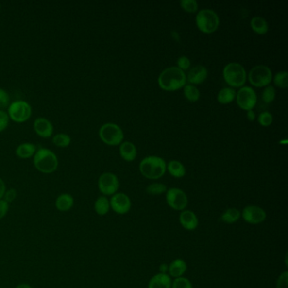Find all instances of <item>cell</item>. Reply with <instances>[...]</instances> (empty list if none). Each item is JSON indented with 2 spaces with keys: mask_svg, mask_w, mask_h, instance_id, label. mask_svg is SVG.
Listing matches in <instances>:
<instances>
[{
  "mask_svg": "<svg viewBox=\"0 0 288 288\" xmlns=\"http://www.w3.org/2000/svg\"><path fill=\"white\" fill-rule=\"evenodd\" d=\"M186 75L185 71L178 67H169L163 70L158 77L160 88L167 91H178L180 88L185 87L186 85Z\"/></svg>",
  "mask_w": 288,
  "mask_h": 288,
  "instance_id": "1",
  "label": "cell"
},
{
  "mask_svg": "<svg viewBox=\"0 0 288 288\" xmlns=\"http://www.w3.org/2000/svg\"><path fill=\"white\" fill-rule=\"evenodd\" d=\"M139 172L148 179H159L165 174L167 164L164 159L156 155H150L139 163Z\"/></svg>",
  "mask_w": 288,
  "mask_h": 288,
  "instance_id": "2",
  "label": "cell"
},
{
  "mask_svg": "<svg viewBox=\"0 0 288 288\" xmlns=\"http://www.w3.org/2000/svg\"><path fill=\"white\" fill-rule=\"evenodd\" d=\"M33 163L39 172L52 173L58 169V160L57 155L52 151L47 148H40L35 153Z\"/></svg>",
  "mask_w": 288,
  "mask_h": 288,
  "instance_id": "3",
  "label": "cell"
},
{
  "mask_svg": "<svg viewBox=\"0 0 288 288\" xmlns=\"http://www.w3.org/2000/svg\"><path fill=\"white\" fill-rule=\"evenodd\" d=\"M223 78L231 87H243L246 82V70L238 63H229L224 67Z\"/></svg>",
  "mask_w": 288,
  "mask_h": 288,
  "instance_id": "4",
  "label": "cell"
},
{
  "mask_svg": "<svg viewBox=\"0 0 288 288\" xmlns=\"http://www.w3.org/2000/svg\"><path fill=\"white\" fill-rule=\"evenodd\" d=\"M195 20L198 29L206 34L215 33L220 25L218 15L214 10L208 9L200 10L196 15Z\"/></svg>",
  "mask_w": 288,
  "mask_h": 288,
  "instance_id": "5",
  "label": "cell"
},
{
  "mask_svg": "<svg viewBox=\"0 0 288 288\" xmlns=\"http://www.w3.org/2000/svg\"><path fill=\"white\" fill-rule=\"evenodd\" d=\"M99 136L102 142L108 146H118L123 141V132L116 123H107L101 127Z\"/></svg>",
  "mask_w": 288,
  "mask_h": 288,
  "instance_id": "6",
  "label": "cell"
},
{
  "mask_svg": "<svg viewBox=\"0 0 288 288\" xmlns=\"http://www.w3.org/2000/svg\"><path fill=\"white\" fill-rule=\"evenodd\" d=\"M272 79L271 70L266 65H256L249 73L250 84L255 87H266L269 85Z\"/></svg>",
  "mask_w": 288,
  "mask_h": 288,
  "instance_id": "7",
  "label": "cell"
},
{
  "mask_svg": "<svg viewBox=\"0 0 288 288\" xmlns=\"http://www.w3.org/2000/svg\"><path fill=\"white\" fill-rule=\"evenodd\" d=\"M8 115L17 123H24L32 116V107L25 101H16L9 106Z\"/></svg>",
  "mask_w": 288,
  "mask_h": 288,
  "instance_id": "8",
  "label": "cell"
},
{
  "mask_svg": "<svg viewBox=\"0 0 288 288\" xmlns=\"http://www.w3.org/2000/svg\"><path fill=\"white\" fill-rule=\"evenodd\" d=\"M166 193V201L172 210L183 211L188 206V196L184 190L178 188H171Z\"/></svg>",
  "mask_w": 288,
  "mask_h": 288,
  "instance_id": "9",
  "label": "cell"
},
{
  "mask_svg": "<svg viewBox=\"0 0 288 288\" xmlns=\"http://www.w3.org/2000/svg\"><path fill=\"white\" fill-rule=\"evenodd\" d=\"M237 103L243 110H253L257 103V95L253 88L243 86L237 92Z\"/></svg>",
  "mask_w": 288,
  "mask_h": 288,
  "instance_id": "10",
  "label": "cell"
},
{
  "mask_svg": "<svg viewBox=\"0 0 288 288\" xmlns=\"http://www.w3.org/2000/svg\"><path fill=\"white\" fill-rule=\"evenodd\" d=\"M98 188L104 195H114L119 188V178L112 172H104L98 179Z\"/></svg>",
  "mask_w": 288,
  "mask_h": 288,
  "instance_id": "11",
  "label": "cell"
},
{
  "mask_svg": "<svg viewBox=\"0 0 288 288\" xmlns=\"http://www.w3.org/2000/svg\"><path fill=\"white\" fill-rule=\"evenodd\" d=\"M241 217L247 223L258 225L266 220L267 215L263 208L251 204L243 208V211L241 212Z\"/></svg>",
  "mask_w": 288,
  "mask_h": 288,
  "instance_id": "12",
  "label": "cell"
},
{
  "mask_svg": "<svg viewBox=\"0 0 288 288\" xmlns=\"http://www.w3.org/2000/svg\"><path fill=\"white\" fill-rule=\"evenodd\" d=\"M110 208L115 213L125 215L130 211L132 203L130 197L123 193H116L111 198Z\"/></svg>",
  "mask_w": 288,
  "mask_h": 288,
  "instance_id": "13",
  "label": "cell"
},
{
  "mask_svg": "<svg viewBox=\"0 0 288 288\" xmlns=\"http://www.w3.org/2000/svg\"><path fill=\"white\" fill-rule=\"evenodd\" d=\"M179 222L185 230L194 231L199 226V219L196 214L190 210L181 211L179 215Z\"/></svg>",
  "mask_w": 288,
  "mask_h": 288,
  "instance_id": "14",
  "label": "cell"
},
{
  "mask_svg": "<svg viewBox=\"0 0 288 288\" xmlns=\"http://www.w3.org/2000/svg\"><path fill=\"white\" fill-rule=\"evenodd\" d=\"M208 77L207 68L203 65H196L194 68H192L188 73V81L190 85L202 84Z\"/></svg>",
  "mask_w": 288,
  "mask_h": 288,
  "instance_id": "15",
  "label": "cell"
},
{
  "mask_svg": "<svg viewBox=\"0 0 288 288\" xmlns=\"http://www.w3.org/2000/svg\"><path fill=\"white\" fill-rule=\"evenodd\" d=\"M34 130L40 137L49 138L53 133L52 123L45 118H38L35 120Z\"/></svg>",
  "mask_w": 288,
  "mask_h": 288,
  "instance_id": "16",
  "label": "cell"
},
{
  "mask_svg": "<svg viewBox=\"0 0 288 288\" xmlns=\"http://www.w3.org/2000/svg\"><path fill=\"white\" fill-rule=\"evenodd\" d=\"M172 283V278L169 275L158 273L150 279L148 288H171Z\"/></svg>",
  "mask_w": 288,
  "mask_h": 288,
  "instance_id": "17",
  "label": "cell"
},
{
  "mask_svg": "<svg viewBox=\"0 0 288 288\" xmlns=\"http://www.w3.org/2000/svg\"><path fill=\"white\" fill-rule=\"evenodd\" d=\"M188 266L184 259H176L169 265V273L170 277L178 278L184 276L185 272L187 271Z\"/></svg>",
  "mask_w": 288,
  "mask_h": 288,
  "instance_id": "18",
  "label": "cell"
},
{
  "mask_svg": "<svg viewBox=\"0 0 288 288\" xmlns=\"http://www.w3.org/2000/svg\"><path fill=\"white\" fill-rule=\"evenodd\" d=\"M119 153L123 160L127 162H132L136 158L137 150L133 143L125 141L120 144Z\"/></svg>",
  "mask_w": 288,
  "mask_h": 288,
  "instance_id": "19",
  "label": "cell"
},
{
  "mask_svg": "<svg viewBox=\"0 0 288 288\" xmlns=\"http://www.w3.org/2000/svg\"><path fill=\"white\" fill-rule=\"evenodd\" d=\"M36 146L32 143H23L17 148L16 153L19 158L27 159L35 155Z\"/></svg>",
  "mask_w": 288,
  "mask_h": 288,
  "instance_id": "20",
  "label": "cell"
},
{
  "mask_svg": "<svg viewBox=\"0 0 288 288\" xmlns=\"http://www.w3.org/2000/svg\"><path fill=\"white\" fill-rule=\"evenodd\" d=\"M241 218V211L237 208H228L220 215V220L226 224L236 223Z\"/></svg>",
  "mask_w": 288,
  "mask_h": 288,
  "instance_id": "21",
  "label": "cell"
},
{
  "mask_svg": "<svg viewBox=\"0 0 288 288\" xmlns=\"http://www.w3.org/2000/svg\"><path fill=\"white\" fill-rule=\"evenodd\" d=\"M250 26L253 31L259 35H265L269 30V26L266 19L260 17L252 18L250 21Z\"/></svg>",
  "mask_w": 288,
  "mask_h": 288,
  "instance_id": "22",
  "label": "cell"
},
{
  "mask_svg": "<svg viewBox=\"0 0 288 288\" xmlns=\"http://www.w3.org/2000/svg\"><path fill=\"white\" fill-rule=\"evenodd\" d=\"M74 205V199L70 194H62L56 200V207L58 211H67Z\"/></svg>",
  "mask_w": 288,
  "mask_h": 288,
  "instance_id": "23",
  "label": "cell"
},
{
  "mask_svg": "<svg viewBox=\"0 0 288 288\" xmlns=\"http://www.w3.org/2000/svg\"><path fill=\"white\" fill-rule=\"evenodd\" d=\"M237 92L232 87L222 88L217 94V101L220 104H229L236 98Z\"/></svg>",
  "mask_w": 288,
  "mask_h": 288,
  "instance_id": "24",
  "label": "cell"
},
{
  "mask_svg": "<svg viewBox=\"0 0 288 288\" xmlns=\"http://www.w3.org/2000/svg\"><path fill=\"white\" fill-rule=\"evenodd\" d=\"M167 169L169 173L172 175V177L177 178H181L185 177L186 174V169L183 163L176 160L170 161L167 166Z\"/></svg>",
  "mask_w": 288,
  "mask_h": 288,
  "instance_id": "25",
  "label": "cell"
},
{
  "mask_svg": "<svg viewBox=\"0 0 288 288\" xmlns=\"http://www.w3.org/2000/svg\"><path fill=\"white\" fill-rule=\"evenodd\" d=\"M110 210V202L106 196H100L95 202V211L99 216H105Z\"/></svg>",
  "mask_w": 288,
  "mask_h": 288,
  "instance_id": "26",
  "label": "cell"
},
{
  "mask_svg": "<svg viewBox=\"0 0 288 288\" xmlns=\"http://www.w3.org/2000/svg\"><path fill=\"white\" fill-rule=\"evenodd\" d=\"M184 94L186 99H188L191 102H197L201 97V92L195 85H185L184 88Z\"/></svg>",
  "mask_w": 288,
  "mask_h": 288,
  "instance_id": "27",
  "label": "cell"
},
{
  "mask_svg": "<svg viewBox=\"0 0 288 288\" xmlns=\"http://www.w3.org/2000/svg\"><path fill=\"white\" fill-rule=\"evenodd\" d=\"M52 142L58 147H67L70 145L71 138L67 134H58L52 138Z\"/></svg>",
  "mask_w": 288,
  "mask_h": 288,
  "instance_id": "28",
  "label": "cell"
},
{
  "mask_svg": "<svg viewBox=\"0 0 288 288\" xmlns=\"http://www.w3.org/2000/svg\"><path fill=\"white\" fill-rule=\"evenodd\" d=\"M167 190H168L167 186L164 184H160V183L152 184L146 189V193L151 195H160L166 193Z\"/></svg>",
  "mask_w": 288,
  "mask_h": 288,
  "instance_id": "29",
  "label": "cell"
},
{
  "mask_svg": "<svg viewBox=\"0 0 288 288\" xmlns=\"http://www.w3.org/2000/svg\"><path fill=\"white\" fill-rule=\"evenodd\" d=\"M275 85L282 89H286L288 85V74L287 71H280L276 73L273 79Z\"/></svg>",
  "mask_w": 288,
  "mask_h": 288,
  "instance_id": "30",
  "label": "cell"
},
{
  "mask_svg": "<svg viewBox=\"0 0 288 288\" xmlns=\"http://www.w3.org/2000/svg\"><path fill=\"white\" fill-rule=\"evenodd\" d=\"M275 88L271 86V85H267V86H266V88L264 89V91L262 92L263 102H265L266 103H271L272 102L275 100Z\"/></svg>",
  "mask_w": 288,
  "mask_h": 288,
  "instance_id": "31",
  "label": "cell"
},
{
  "mask_svg": "<svg viewBox=\"0 0 288 288\" xmlns=\"http://www.w3.org/2000/svg\"><path fill=\"white\" fill-rule=\"evenodd\" d=\"M180 6L188 13H195L198 10V3L195 0H182Z\"/></svg>",
  "mask_w": 288,
  "mask_h": 288,
  "instance_id": "32",
  "label": "cell"
},
{
  "mask_svg": "<svg viewBox=\"0 0 288 288\" xmlns=\"http://www.w3.org/2000/svg\"><path fill=\"white\" fill-rule=\"evenodd\" d=\"M171 288H193L191 282L186 277H178L172 281Z\"/></svg>",
  "mask_w": 288,
  "mask_h": 288,
  "instance_id": "33",
  "label": "cell"
},
{
  "mask_svg": "<svg viewBox=\"0 0 288 288\" xmlns=\"http://www.w3.org/2000/svg\"><path fill=\"white\" fill-rule=\"evenodd\" d=\"M258 122L263 127H268L273 122V116L270 112H263L258 117Z\"/></svg>",
  "mask_w": 288,
  "mask_h": 288,
  "instance_id": "34",
  "label": "cell"
},
{
  "mask_svg": "<svg viewBox=\"0 0 288 288\" xmlns=\"http://www.w3.org/2000/svg\"><path fill=\"white\" fill-rule=\"evenodd\" d=\"M276 288H288V271L282 272L276 281Z\"/></svg>",
  "mask_w": 288,
  "mask_h": 288,
  "instance_id": "35",
  "label": "cell"
},
{
  "mask_svg": "<svg viewBox=\"0 0 288 288\" xmlns=\"http://www.w3.org/2000/svg\"><path fill=\"white\" fill-rule=\"evenodd\" d=\"M177 64H178V68H180L183 71H185L190 68L191 62L189 60V58H187L186 56H182L178 58Z\"/></svg>",
  "mask_w": 288,
  "mask_h": 288,
  "instance_id": "36",
  "label": "cell"
},
{
  "mask_svg": "<svg viewBox=\"0 0 288 288\" xmlns=\"http://www.w3.org/2000/svg\"><path fill=\"white\" fill-rule=\"evenodd\" d=\"M9 119H10V117L6 112L0 110V132H2L6 129L9 124Z\"/></svg>",
  "mask_w": 288,
  "mask_h": 288,
  "instance_id": "37",
  "label": "cell"
},
{
  "mask_svg": "<svg viewBox=\"0 0 288 288\" xmlns=\"http://www.w3.org/2000/svg\"><path fill=\"white\" fill-rule=\"evenodd\" d=\"M10 103V97L6 91L0 89V108L8 107Z\"/></svg>",
  "mask_w": 288,
  "mask_h": 288,
  "instance_id": "38",
  "label": "cell"
},
{
  "mask_svg": "<svg viewBox=\"0 0 288 288\" xmlns=\"http://www.w3.org/2000/svg\"><path fill=\"white\" fill-rule=\"evenodd\" d=\"M3 197H4V201H6L7 203L9 204L10 202H12L17 197V191L13 188H11L10 190L5 192Z\"/></svg>",
  "mask_w": 288,
  "mask_h": 288,
  "instance_id": "39",
  "label": "cell"
},
{
  "mask_svg": "<svg viewBox=\"0 0 288 288\" xmlns=\"http://www.w3.org/2000/svg\"><path fill=\"white\" fill-rule=\"evenodd\" d=\"M9 211V204L5 201L0 200V220L4 217Z\"/></svg>",
  "mask_w": 288,
  "mask_h": 288,
  "instance_id": "40",
  "label": "cell"
},
{
  "mask_svg": "<svg viewBox=\"0 0 288 288\" xmlns=\"http://www.w3.org/2000/svg\"><path fill=\"white\" fill-rule=\"evenodd\" d=\"M5 185L3 183V180L0 178V200L3 197V195L5 194Z\"/></svg>",
  "mask_w": 288,
  "mask_h": 288,
  "instance_id": "41",
  "label": "cell"
},
{
  "mask_svg": "<svg viewBox=\"0 0 288 288\" xmlns=\"http://www.w3.org/2000/svg\"><path fill=\"white\" fill-rule=\"evenodd\" d=\"M256 114L254 110L247 111V119L253 122L254 120L255 119Z\"/></svg>",
  "mask_w": 288,
  "mask_h": 288,
  "instance_id": "42",
  "label": "cell"
},
{
  "mask_svg": "<svg viewBox=\"0 0 288 288\" xmlns=\"http://www.w3.org/2000/svg\"><path fill=\"white\" fill-rule=\"evenodd\" d=\"M159 270H160V273L167 274V272H169V265L168 264H162L159 267Z\"/></svg>",
  "mask_w": 288,
  "mask_h": 288,
  "instance_id": "43",
  "label": "cell"
},
{
  "mask_svg": "<svg viewBox=\"0 0 288 288\" xmlns=\"http://www.w3.org/2000/svg\"><path fill=\"white\" fill-rule=\"evenodd\" d=\"M16 288H33L31 286L27 285V284H21V285H19L18 287H17Z\"/></svg>",
  "mask_w": 288,
  "mask_h": 288,
  "instance_id": "44",
  "label": "cell"
}]
</instances>
